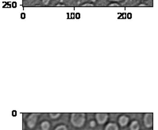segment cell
I'll list each match as a JSON object with an SVG mask.
<instances>
[{
	"label": "cell",
	"instance_id": "1",
	"mask_svg": "<svg viewBox=\"0 0 158 130\" xmlns=\"http://www.w3.org/2000/svg\"><path fill=\"white\" fill-rule=\"evenodd\" d=\"M86 120L84 113H73L71 115V123L74 127L80 128L84 125Z\"/></svg>",
	"mask_w": 158,
	"mask_h": 130
},
{
	"label": "cell",
	"instance_id": "2",
	"mask_svg": "<svg viewBox=\"0 0 158 130\" xmlns=\"http://www.w3.org/2000/svg\"><path fill=\"white\" fill-rule=\"evenodd\" d=\"M37 120H38V114H37V113H31V114L27 117V120H26L27 126H28L30 129H33L36 125Z\"/></svg>",
	"mask_w": 158,
	"mask_h": 130
},
{
	"label": "cell",
	"instance_id": "3",
	"mask_svg": "<svg viewBox=\"0 0 158 130\" xmlns=\"http://www.w3.org/2000/svg\"><path fill=\"white\" fill-rule=\"evenodd\" d=\"M95 118H96V121L100 125H103L107 122L108 119V114L107 113H97L95 114Z\"/></svg>",
	"mask_w": 158,
	"mask_h": 130
},
{
	"label": "cell",
	"instance_id": "4",
	"mask_svg": "<svg viewBox=\"0 0 158 130\" xmlns=\"http://www.w3.org/2000/svg\"><path fill=\"white\" fill-rule=\"evenodd\" d=\"M144 124H145V127L151 128L153 125V117L152 113H145L144 116Z\"/></svg>",
	"mask_w": 158,
	"mask_h": 130
},
{
	"label": "cell",
	"instance_id": "5",
	"mask_svg": "<svg viewBox=\"0 0 158 130\" xmlns=\"http://www.w3.org/2000/svg\"><path fill=\"white\" fill-rule=\"evenodd\" d=\"M128 122H129V117L126 116H121L118 118V123H119L120 126H122V127L126 126Z\"/></svg>",
	"mask_w": 158,
	"mask_h": 130
},
{
	"label": "cell",
	"instance_id": "6",
	"mask_svg": "<svg viewBox=\"0 0 158 130\" xmlns=\"http://www.w3.org/2000/svg\"><path fill=\"white\" fill-rule=\"evenodd\" d=\"M105 130H118V126L115 123H109L105 127Z\"/></svg>",
	"mask_w": 158,
	"mask_h": 130
},
{
	"label": "cell",
	"instance_id": "7",
	"mask_svg": "<svg viewBox=\"0 0 158 130\" xmlns=\"http://www.w3.org/2000/svg\"><path fill=\"white\" fill-rule=\"evenodd\" d=\"M130 130H139L140 129V125L138 124V122L137 121H133L131 122L130 126Z\"/></svg>",
	"mask_w": 158,
	"mask_h": 130
},
{
	"label": "cell",
	"instance_id": "8",
	"mask_svg": "<svg viewBox=\"0 0 158 130\" xmlns=\"http://www.w3.org/2000/svg\"><path fill=\"white\" fill-rule=\"evenodd\" d=\"M41 128L42 130H48L50 128V124L47 121H45L41 124Z\"/></svg>",
	"mask_w": 158,
	"mask_h": 130
},
{
	"label": "cell",
	"instance_id": "9",
	"mask_svg": "<svg viewBox=\"0 0 158 130\" xmlns=\"http://www.w3.org/2000/svg\"><path fill=\"white\" fill-rule=\"evenodd\" d=\"M49 116H50V117L51 118H53V119H56V118H58L60 116H61V113H49Z\"/></svg>",
	"mask_w": 158,
	"mask_h": 130
},
{
	"label": "cell",
	"instance_id": "10",
	"mask_svg": "<svg viewBox=\"0 0 158 130\" xmlns=\"http://www.w3.org/2000/svg\"><path fill=\"white\" fill-rule=\"evenodd\" d=\"M55 130H68V129H67V127L65 126V125H58L57 127H56Z\"/></svg>",
	"mask_w": 158,
	"mask_h": 130
},
{
	"label": "cell",
	"instance_id": "11",
	"mask_svg": "<svg viewBox=\"0 0 158 130\" xmlns=\"http://www.w3.org/2000/svg\"><path fill=\"white\" fill-rule=\"evenodd\" d=\"M82 6H84V7H93V6H95V5L93 3H85V4H83Z\"/></svg>",
	"mask_w": 158,
	"mask_h": 130
},
{
	"label": "cell",
	"instance_id": "12",
	"mask_svg": "<svg viewBox=\"0 0 158 130\" xmlns=\"http://www.w3.org/2000/svg\"><path fill=\"white\" fill-rule=\"evenodd\" d=\"M109 6H110V7H119L120 5L117 3H110V5H109Z\"/></svg>",
	"mask_w": 158,
	"mask_h": 130
},
{
	"label": "cell",
	"instance_id": "13",
	"mask_svg": "<svg viewBox=\"0 0 158 130\" xmlns=\"http://www.w3.org/2000/svg\"><path fill=\"white\" fill-rule=\"evenodd\" d=\"M95 125H96V123H95V121H92L90 122V126H91V127H95Z\"/></svg>",
	"mask_w": 158,
	"mask_h": 130
},
{
	"label": "cell",
	"instance_id": "14",
	"mask_svg": "<svg viewBox=\"0 0 158 130\" xmlns=\"http://www.w3.org/2000/svg\"><path fill=\"white\" fill-rule=\"evenodd\" d=\"M49 1H50V0H42V3H43L44 5H48Z\"/></svg>",
	"mask_w": 158,
	"mask_h": 130
},
{
	"label": "cell",
	"instance_id": "15",
	"mask_svg": "<svg viewBox=\"0 0 158 130\" xmlns=\"http://www.w3.org/2000/svg\"><path fill=\"white\" fill-rule=\"evenodd\" d=\"M139 6H140V7H142V6L145 7V6H147V5H146V4H144V3H142V4H140V5H139Z\"/></svg>",
	"mask_w": 158,
	"mask_h": 130
},
{
	"label": "cell",
	"instance_id": "16",
	"mask_svg": "<svg viewBox=\"0 0 158 130\" xmlns=\"http://www.w3.org/2000/svg\"><path fill=\"white\" fill-rule=\"evenodd\" d=\"M56 6H62V7H64V6H65V5H64V4H57V5H56Z\"/></svg>",
	"mask_w": 158,
	"mask_h": 130
},
{
	"label": "cell",
	"instance_id": "17",
	"mask_svg": "<svg viewBox=\"0 0 158 130\" xmlns=\"http://www.w3.org/2000/svg\"><path fill=\"white\" fill-rule=\"evenodd\" d=\"M109 1H111V2H120V1H123V0H109Z\"/></svg>",
	"mask_w": 158,
	"mask_h": 130
},
{
	"label": "cell",
	"instance_id": "18",
	"mask_svg": "<svg viewBox=\"0 0 158 130\" xmlns=\"http://www.w3.org/2000/svg\"><path fill=\"white\" fill-rule=\"evenodd\" d=\"M95 1H96V0H91V2H92V3H94Z\"/></svg>",
	"mask_w": 158,
	"mask_h": 130
}]
</instances>
